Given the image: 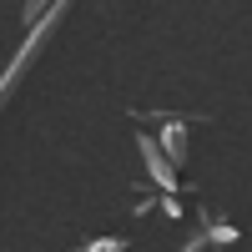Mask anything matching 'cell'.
<instances>
[{
  "instance_id": "obj_2",
  "label": "cell",
  "mask_w": 252,
  "mask_h": 252,
  "mask_svg": "<svg viewBox=\"0 0 252 252\" xmlns=\"http://www.w3.org/2000/svg\"><path fill=\"white\" fill-rule=\"evenodd\" d=\"M136 146H141L146 166H152V177H157L161 187H177V166H172V161H166V157L157 152V141H152V136H136Z\"/></svg>"
},
{
  "instance_id": "obj_1",
  "label": "cell",
  "mask_w": 252,
  "mask_h": 252,
  "mask_svg": "<svg viewBox=\"0 0 252 252\" xmlns=\"http://www.w3.org/2000/svg\"><path fill=\"white\" fill-rule=\"evenodd\" d=\"M157 152H161L166 161H172V166H182V161H187V126H182V121H166V126H161Z\"/></svg>"
},
{
  "instance_id": "obj_3",
  "label": "cell",
  "mask_w": 252,
  "mask_h": 252,
  "mask_svg": "<svg viewBox=\"0 0 252 252\" xmlns=\"http://www.w3.org/2000/svg\"><path fill=\"white\" fill-rule=\"evenodd\" d=\"M40 10H46V0H26V20H40Z\"/></svg>"
}]
</instances>
